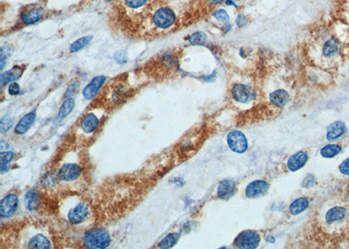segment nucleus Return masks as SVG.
Returning a JSON list of instances; mask_svg holds the SVG:
<instances>
[{"label":"nucleus","instance_id":"f257e3e1","mask_svg":"<svg viewBox=\"0 0 349 249\" xmlns=\"http://www.w3.org/2000/svg\"><path fill=\"white\" fill-rule=\"evenodd\" d=\"M348 220L349 210L342 205L330 206L323 216L324 224L333 230L343 227Z\"/></svg>","mask_w":349,"mask_h":249},{"label":"nucleus","instance_id":"f03ea898","mask_svg":"<svg viewBox=\"0 0 349 249\" xmlns=\"http://www.w3.org/2000/svg\"><path fill=\"white\" fill-rule=\"evenodd\" d=\"M111 243V236L103 228L92 229L83 237V246L89 249H103Z\"/></svg>","mask_w":349,"mask_h":249},{"label":"nucleus","instance_id":"7ed1b4c3","mask_svg":"<svg viewBox=\"0 0 349 249\" xmlns=\"http://www.w3.org/2000/svg\"><path fill=\"white\" fill-rule=\"evenodd\" d=\"M176 21V16L173 11L169 7H161L153 16V23L159 29L171 28Z\"/></svg>","mask_w":349,"mask_h":249},{"label":"nucleus","instance_id":"20e7f679","mask_svg":"<svg viewBox=\"0 0 349 249\" xmlns=\"http://www.w3.org/2000/svg\"><path fill=\"white\" fill-rule=\"evenodd\" d=\"M90 214V207L85 201L79 202L68 213V221L72 225H79L85 221Z\"/></svg>","mask_w":349,"mask_h":249},{"label":"nucleus","instance_id":"39448f33","mask_svg":"<svg viewBox=\"0 0 349 249\" xmlns=\"http://www.w3.org/2000/svg\"><path fill=\"white\" fill-rule=\"evenodd\" d=\"M231 96L237 103H248L255 98V91L250 86L237 83L232 87Z\"/></svg>","mask_w":349,"mask_h":249},{"label":"nucleus","instance_id":"423d86ee","mask_svg":"<svg viewBox=\"0 0 349 249\" xmlns=\"http://www.w3.org/2000/svg\"><path fill=\"white\" fill-rule=\"evenodd\" d=\"M227 143L230 149L236 153H244L248 149L247 138L238 130L228 134Z\"/></svg>","mask_w":349,"mask_h":249},{"label":"nucleus","instance_id":"0eeeda50","mask_svg":"<svg viewBox=\"0 0 349 249\" xmlns=\"http://www.w3.org/2000/svg\"><path fill=\"white\" fill-rule=\"evenodd\" d=\"M260 242V236L255 231H244L239 233L235 240L238 248H256Z\"/></svg>","mask_w":349,"mask_h":249},{"label":"nucleus","instance_id":"6e6552de","mask_svg":"<svg viewBox=\"0 0 349 249\" xmlns=\"http://www.w3.org/2000/svg\"><path fill=\"white\" fill-rule=\"evenodd\" d=\"M19 207V197L15 193L7 195L1 201L0 216L2 218H10L17 212Z\"/></svg>","mask_w":349,"mask_h":249},{"label":"nucleus","instance_id":"1a4fd4ad","mask_svg":"<svg viewBox=\"0 0 349 249\" xmlns=\"http://www.w3.org/2000/svg\"><path fill=\"white\" fill-rule=\"evenodd\" d=\"M82 173V168L79 164H65L59 170L58 178L61 181L71 182L80 178Z\"/></svg>","mask_w":349,"mask_h":249},{"label":"nucleus","instance_id":"9d476101","mask_svg":"<svg viewBox=\"0 0 349 249\" xmlns=\"http://www.w3.org/2000/svg\"><path fill=\"white\" fill-rule=\"evenodd\" d=\"M267 183L264 180H256L248 184L245 189V195L249 198H257L264 196L268 191Z\"/></svg>","mask_w":349,"mask_h":249},{"label":"nucleus","instance_id":"9b49d317","mask_svg":"<svg viewBox=\"0 0 349 249\" xmlns=\"http://www.w3.org/2000/svg\"><path fill=\"white\" fill-rule=\"evenodd\" d=\"M80 126L82 131L87 135L95 133L100 126V119L95 113L88 112L82 117Z\"/></svg>","mask_w":349,"mask_h":249},{"label":"nucleus","instance_id":"f8f14e48","mask_svg":"<svg viewBox=\"0 0 349 249\" xmlns=\"http://www.w3.org/2000/svg\"><path fill=\"white\" fill-rule=\"evenodd\" d=\"M106 77L103 75L96 76L92 80L91 82L86 86L85 89L82 92V95L84 96L86 100H92L97 96L100 89L102 88L103 84L105 83Z\"/></svg>","mask_w":349,"mask_h":249},{"label":"nucleus","instance_id":"ddd939ff","mask_svg":"<svg viewBox=\"0 0 349 249\" xmlns=\"http://www.w3.org/2000/svg\"><path fill=\"white\" fill-rule=\"evenodd\" d=\"M308 160V154L305 151H298L289 157L287 160V167L291 171H296L305 166Z\"/></svg>","mask_w":349,"mask_h":249},{"label":"nucleus","instance_id":"4468645a","mask_svg":"<svg viewBox=\"0 0 349 249\" xmlns=\"http://www.w3.org/2000/svg\"><path fill=\"white\" fill-rule=\"evenodd\" d=\"M36 120V112L32 111L28 113L27 115H25L20 122L17 123V125L15 126L14 131L18 135H24L27 133L28 130H30L31 127L34 125V122Z\"/></svg>","mask_w":349,"mask_h":249},{"label":"nucleus","instance_id":"2eb2a0df","mask_svg":"<svg viewBox=\"0 0 349 249\" xmlns=\"http://www.w3.org/2000/svg\"><path fill=\"white\" fill-rule=\"evenodd\" d=\"M236 191L235 182L230 179L222 181L217 187V196L221 199H229Z\"/></svg>","mask_w":349,"mask_h":249},{"label":"nucleus","instance_id":"dca6fc26","mask_svg":"<svg viewBox=\"0 0 349 249\" xmlns=\"http://www.w3.org/2000/svg\"><path fill=\"white\" fill-rule=\"evenodd\" d=\"M340 44L335 38H330L322 47V55L325 58H332L339 54Z\"/></svg>","mask_w":349,"mask_h":249},{"label":"nucleus","instance_id":"f3484780","mask_svg":"<svg viewBox=\"0 0 349 249\" xmlns=\"http://www.w3.org/2000/svg\"><path fill=\"white\" fill-rule=\"evenodd\" d=\"M289 98L290 96L288 92L285 91V89H277L271 93L269 96L271 104L278 108L285 107L288 103Z\"/></svg>","mask_w":349,"mask_h":249},{"label":"nucleus","instance_id":"a211bd4d","mask_svg":"<svg viewBox=\"0 0 349 249\" xmlns=\"http://www.w3.org/2000/svg\"><path fill=\"white\" fill-rule=\"evenodd\" d=\"M346 131L345 123L340 121L335 122L328 127L327 132H326V139L328 141L336 140L339 137H342L343 135L346 133Z\"/></svg>","mask_w":349,"mask_h":249},{"label":"nucleus","instance_id":"6ab92c4d","mask_svg":"<svg viewBox=\"0 0 349 249\" xmlns=\"http://www.w3.org/2000/svg\"><path fill=\"white\" fill-rule=\"evenodd\" d=\"M23 74V69H21V67H15L14 69H10L8 71L3 73L0 76V83L1 86L3 87L7 83L9 82H14L18 79L21 77V75Z\"/></svg>","mask_w":349,"mask_h":249},{"label":"nucleus","instance_id":"aec40b11","mask_svg":"<svg viewBox=\"0 0 349 249\" xmlns=\"http://www.w3.org/2000/svg\"><path fill=\"white\" fill-rule=\"evenodd\" d=\"M29 248L48 249L51 247L50 240L42 234L34 236L28 242Z\"/></svg>","mask_w":349,"mask_h":249},{"label":"nucleus","instance_id":"412c9836","mask_svg":"<svg viewBox=\"0 0 349 249\" xmlns=\"http://www.w3.org/2000/svg\"><path fill=\"white\" fill-rule=\"evenodd\" d=\"M127 92L128 91H127V88L125 86L122 85V83H120V84L118 83L117 85L115 86L111 89V93H110V96L109 97V100L114 104L119 103L122 100L125 99Z\"/></svg>","mask_w":349,"mask_h":249},{"label":"nucleus","instance_id":"4be33fe9","mask_svg":"<svg viewBox=\"0 0 349 249\" xmlns=\"http://www.w3.org/2000/svg\"><path fill=\"white\" fill-rule=\"evenodd\" d=\"M25 205L28 211H35L40 205V196L37 191L31 190L28 191L25 197Z\"/></svg>","mask_w":349,"mask_h":249},{"label":"nucleus","instance_id":"5701e85b","mask_svg":"<svg viewBox=\"0 0 349 249\" xmlns=\"http://www.w3.org/2000/svg\"><path fill=\"white\" fill-rule=\"evenodd\" d=\"M43 15V11L41 8L31 9L22 15V21L25 24L32 25L41 20Z\"/></svg>","mask_w":349,"mask_h":249},{"label":"nucleus","instance_id":"b1692460","mask_svg":"<svg viewBox=\"0 0 349 249\" xmlns=\"http://www.w3.org/2000/svg\"><path fill=\"white\" fill-rule=\"evenodd\" d=\"M309 200L306 198H298L291 203L289 211L292 215H298L308 207Z\"/></svg>","mask_w":349,"mask_h":249},{"label":"nucleus","instance_id":"393cba45","mask_svg":"<svg viewBox=\"0 0 349 249\" xmlns=\"http://www.w3.org/2000/svg\"><path fill=\"white\" fill-rule=\"evenodd\" d=\"M75 101L72 97L65 100L63 103L61 104L60 110H59V119H64L65 117L69 116L71 114L72 111L75 109Z\"/></svg>","mask_w":349,"mask_h":249},{"label":"nucleus","instance_id":"a878e982","mask_svg":"<svg viewBox=\"0 0 349 249\" xmlns=\"http://www.w3.org/2000/svg\"><path fill=\"white\" fill-rule=\"evenodd\" d=\"M180 238L179 233L171 232L165 236L159 243L160 248H170L175 246Z\"/></svg>","mask_w":349,"mask_h":249},{"label":"nucleus","instance_id":"bb28decb","mask_svg":"<svg viewBox=\"0 0 349 249\" xmlns=\"http://www.w3.org/2000/svg\"><path fill=\"white\" fill-rule=\"evenodd\" d=\"M341 151V147L338 144H328L323 147L320 150V154L323 157L331 158L335 157Z\"/></svg>","mask_w":349,"mask_h":249},{"label":"nucleus","instance_id":"cd10ccee","mask_svg":"<svg viewBox=\"0 0 349 249\" xmlns=\"http://www.w3.org/2000/svg\"><path fill=\"white\" fill-rule=\"evenodd\" d=\"M92 36H85L75 41L70 47V51L72 53H76L82 50V48H85L89 44V42L92 41Z\"/></svg>","mask_w":349,"mask_h":249},{"label":"nucleus","instance_id":"c85d7f7f","mask_svg":"<svg viewBox=\"0 0 349 249\" xmlns=\"http://www.w3.org/2000/svg\"><path fill=\"white\" fill-rule=\"evenodd\" d=\"M1 173L4 174L6 171H8L9 164L11 161L14 159V154L12 151H7V152H1Z\"/></svg>","mask_w":349,"mask_h":249},{"label":"nucleus","instance_id":"c756f323","mask_svg":"<svg viewBox=\"0 0 349 249\" xmlns=\"http://www.w3.org/2000/svg\"><path fill=\"white\" fill-rule=\"evenodd\" d=\"M189 41L190 44L195 45V46L204 45V43H206L207 35L203 32H197L190 35Z\"/></svg>","mask_w":349,"mask_h":249},{"label":"nucleus","instance_id":"7c9ffc66","mask_svg":"<svg viewBox=\"0 0 349 249\" xmlns=\"http://www.w3.org/2000/svg\"><path fill=\"white\" fill-rule=\"evenodd\" d=\"M14 122H15V119L13 116H9V115L4 116L0 122V132L1 134L6 133L10 130L14 125Z\"/></svg>","mask_w":349,"mask_h":249},{"label":"nucleus","instance_id":"2f4dec72","mask_svg":"<svg viewBox=\"0 0 349 249\" xmlns=\"http://www.w3.org/2000/svg\"><path fill=\"white\" fill-rule=\"evenodd\" d=\"M58 175L56 176L54 172H48V174L44 176V178L42 179V183L44 184L45 186L51 188L55 186L56 184V179H57Z\"/></svg>","mask_w":349,"mask_h":249},{"label":"nucleus","instance_id":"473e14b6","mask_svg":"<svg viewBox=\"0 0 349 249\" xmlns=\"http://www.w3.org/2000/svg\"><path fill=\"white\" fill-rule=\"evenodd\" d=\"M213 17L217 20V21L220 22H225L227 23L230 20V16L228 14L227 12L224 9H217L213 13Z\"/></svg>","mask_w":349,"mask_h":249},{"label":"nucleus","instance_id":"72a5a7b5","mask_svg":"<svg viewBox=\"0 0 349 249\" xmlns=\"http://www.w3.org/2000/svg\"><path fill=\"white\" fill-rule=\"evenodd\" d=\"M148 0H125V5L131 9H138L143 7Z\"/></svg>","mask_w":349,"mask_h":249},{"label":"nucleus","instance_id":"f704fd0d","mask_svg":"<svg viewBox=\"0 0 349 249\" xmlns=\"http://www.w3.org/2000/svg\"><path fill=\"white\" fill-rule=\"evenodd\" d=\"M316 178L314 176L312 175H307L305 177V179L303 180V183H302V187L305 188V189H308V188H311L315 184Z\"/></svg>","mask_w":349,"mask_h":249},{"label":"nucleus","instance_id":"c9c22d12","mask_svg":"<svg viewBox=\"0 0 349 249\" xmlns=\"http://www.w3.org/2000/svg\"><path fill=\"white\" fill-rule=\"evenodd\" d=\"M8 93L11 96H17L21 93V87L16 82H13L8 88Z\"/></svg>","mask_w":349,"mask_h":249},{"label":"nucleus","instance_id":"e433bc0d","mask_svg":"<svg viewBox=\"0 0 349 249\" xmlns=\"http://www.w3.org/2000/svg\"><path fill=\"white\" fill-rule=\"evenodd\" d=\"M235 21H236L237 28H244V27H245V26L247 25L248 19L244 14H239Z\"/></svg>","mask_w":349,"mask_h":249},{"label":"nucleus","instance_id":"4c0bfd02","mask_svg":"<svg viewBox=\"0 0 349 249\" xmlns=\"http://www.w3.org/2000/svg\"><path fill=\"white\" fill-rule=\"evenodd\" d=\"M114 58L116 60V62H118L120 64H124L127 62V56H126L125 52H116Z\"/></svg>","mask_w":349,"mask_h":249},{"label":"nucleus","instance_id":"58836bf2","mask_svg":"<svg viewBox=\"0 0 349 249\" xmlns=\"http://www.w3.org/2000/svg\"><path fill=\"white\" fill-rule=\"evenodd\" d=\"M339 171L340 173L343 175H346L348 176L349 175V157L346 158V160L343 161L341 164L339 165Z\"/></svg>","mask_w":349,"mask_h":249},{"label":"nucleus","instance_id":"ea45409f","mask_svg":"<svg viewBox=\"0 0 349 249\" xmlns=\"http://www.w3.org/2000/svg\"><path fill=\"white\" fill-rule=\"evenodd\" d=\"M206 1L210 6H217L219 4L225 2V0H206Z\"/></svg>","mask_w":349,"mask_h":249},{"label":"nucleus","instance_id":"a19ab883","mask_svg":"<svg viewBox=\"0 0 349 249\" xmlns=\"http://www.w3.org/2000/svg\"><path fill=\"white\" fill-rule=\"evenodd\" d=\"M225 5L228 7H233L235 8H237V4L235 3L234 0H225Z\"/></svg>","mask_w":349,"mask_h":249}]
</instances>
